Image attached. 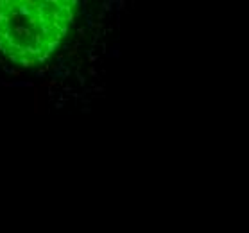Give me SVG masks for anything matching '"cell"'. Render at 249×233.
Listing matches in <instances>:
<instances>
[{
  "mask_svg": "<svg viewBox=\"0 0 249 233\" xmlns=\"http://www.w3.org/2000/svg\"><path fill=\"white\" fill-rule=\"evenodd\" d=\"M79 11L72 0H0V52L20 66L47 61Z\"/></svg>",
  "mask_w": 249,
  "mask_h": 233,
  "instance_id": "cell-1",
  "label": "cell"
}]
</instances>
